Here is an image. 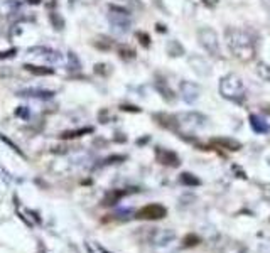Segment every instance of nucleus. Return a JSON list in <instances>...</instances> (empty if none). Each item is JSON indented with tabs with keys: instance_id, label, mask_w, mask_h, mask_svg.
I'll return each instance as SVG.
<instances>
[{
	"instance_id": "nucleus-1",
	"label": "nucleus",
	"mask_w": 270,
	"mask_h": 253,
	"mask_svg": "<svg viewBox=\"0 0 270 253\" xmlns=\"http://www.w3.org/2000/svg\"><path fill=\"white\" fill-rule=\"evenodd\" d=\"M225 41L228 51L235 59L242 63H250L257 56V44L255 37L248 31L238 27H228L225 31Z\"/></svg>"
},
{
	"instance_id": "nucleus-2",
	"label": "nucleus",
	"mask_w": 270,
	"mask_h": 253,
	"mask_svg": "<svg viewBox=\"0 0 270 253\" xmlns=\"http://www.w3.org/2000/svg\"><path fill=\"white\" fill-rule=\"evenodd\" d=\"M218 91L225 100L236 101V103H242L245 100V95H247V90H245V84L242 81V78L235 73L225 74L221 79H219Z\"/></svg>"
},
{
	"instance_id": "nucleus-3",
	"label": "nucleus",
	"mask_w": 270,
	"mask_h": 253,
	"mask_svg": "<svg viewBox=\"0 0 270 253\" xmlns=\"http://www.w3.org/2000/svg\"><path fill=\"white\" fill-rule=\"evenodd\" d=\"M198 41L199 46L210 54L211 58H221V49H219V37L215 29L211 27H201L198 31Z\"/></svg>"
},
{
	"instance_id": "nucleus-4",
	"label": "nucleus",
	"mask_w": 270,
	"mask_h": 253,
	"mask_svg": "<svg viewBox=\"0 0 270 253\" xmlns=\"http://www.w3.org/2000/svg\"><path fill=\"white\" fill-rule=\"evenodd\" d=\"M107 19H108V22L113 25L115 31H118V32H128L132 27V15H130V12L123 7L110 5L108 7Z\"/></svg>"
},
{
	"instance_id": "nucleus-5",
	"label": "nucleus",
	"mask_w": 270,
	"mask_h": 253,
	"mask_svg": "<svg viewBox=\"0 0 270 253\" xmlns=\"http://www.w3.org/2000/svg\"><path fill=\"white\" fill-rule=\"evenodd\" d=\"M176 120H177V126H179V132H184V130L201 128L208 122V118L198 112H182V113H177Z\"/></svg>"
},
{
	"instance_id": "nucleus-6",
	"label": "nucleus",
	"mask_w": 270,
	"mask_h": 253,
	"mask_svg": "<svg viewBox=\"0 0 270 253\" xmlns=\"http://www.w3.org/2000/svg\"><path fill=\"white\" fill-rule=\"evenodd\" d=\"M179 93H181V98L184 100L186 103L193 105L194 101H198V98L201 96V86H199L198 83L182 79L179 83Z\"/></svg>"
},
{
	"instance_id": "nucleus-7",
	"label": "nucleus",
	"mask_w": 270,
	"mask_h": 253,
	"mask_svg": "<svg viewBox=\"0 0 270 253\" xmlns=\"http://www.w3.org/2000/svg\"><path fill=\"white\" fill-rule=\"evenodd\" d=\"M164 216H167V209L162 204H147L137 211L139 219H162Z\"/></svg>"
},
{
	"instance_id": "nucleus-8",
	"label": "nucleus",
	"mask_w": 270,
	"mask_h": 253,
	"mask_svg": "<svg viewBox=\"0 0 270 253\" xmlns=\"http://www.w3.org/2000/svg\"><path fill=\"white\" fill-rule=\"evenodd\" d=\"M36 53L39 54H31V56H37L41 61L48 63V64H61L64 61L63 54L59 51H54V49H49V48H34Z\"/></svg>"
},
{
	"instance_id": "nucleus-9",
	"label": "nucleus",
	"mask_w": 270,
	"mask_h": 253,
	"mask_svg": "<svg viewBox=\"0 0 270 253\" xmlns=\"http://www.w3.org/2000/svg\"><path fill=\"white\" fill-rule=\"evenodd\" d=\"M189 66H191V69H193L198 76H201V78H205V76H210L211 73H213V69H211V64L206 61V58H203V56L189 58Z\"/></svg>"
},
{
	"instance_id": "nucleus-10",
	"label": "nucleus",
	"mask_w": 270,
	"mask_h": 253,
	"mask_svg": "<svg viewBox=\"0 0 270 253\" xmlns=\"http://www.w3.org/2000/svg\"><path fill=\"white\" fill-rule=\"evenodd\" d=\"M156 159L157 162L162 164V166H171V167H177L181 164L179 157H177L176 154H174L172 150L169 149H156Z\"/></svg>"
},
{
	"instance_id": "nucleus-11",
	"label": "nucleus",
	"mask_w": 270,
	"mask_h": 253,
	"mask_svg": "<svg viewBox=\"0 0 270 253\" xmlns=\"http://www.w3.org/2000/svg\"><path fill=\"white\" fill-rule=\"evenodd\" d=\"M211 143L215 145L221 147V149H226V150H240L242 149V143L235 138H228V137H219V138H213Z\"/></svg>"
},
{
	"instance_id": "nucleus-12",
	"label": "nucleus",
	"mask_w": 270,
	"mask_h": 253,
	"mask_svg": "<svg viewBox=\"0 0 270 253\" xmlns=\"http://www.w3.org/2000/svg\"><path fill=\"white\" fill-rule=\"evenodd\" d=\"M250 125L257 133H267L270 130V125L259 115H250Z\"/></svg>"
},
{
	"instance_id": "nucleus-13",
	"label": "nucleus",
	"mask_w": 270,
	"mask_h": 253,
	"mask_svg": "<svg viewBox=\"0 0 270 253\" xmlns=\"http://www.w3.org/2000/svg\"><path fill=\"white\" fill-rule=\"evenodd\" d=\"M219 253H247V247L242 245L240 242H228L221 247Z\"/></svg>"
},
{
	"instance_id": "nucleus-14",
	"label": "nucleus",
	"mask_w": 270,
	"mask_h": 253,
	"mask_svg": "<svg viewBox=\"0 0 270 253\" xmlns=\"http://www.w3.org/2000/svg\"><path fill=\"white\" fill-rule=\"evenodd\" d=\"M20 95H22V96H32V98H51L54 93L48 91V90H32V88H29V90L20 91Z\"/></svg>"
},
{
	"instance_id": "nucleus-15",
	"label": "nucleus",
	"mask_w": 270,
	"mask_h": 253,
	"mask_svg": "<svg viewBox=\"0 0 270 253\" xmlns=\"http://www.w3.org/2000/svg\"><path fill=\"white\" fill-rule=\"evenodd\" d=\"M167 53H169V56H172V58H177V56H182L184 54V48L179 44V41H176V39H172V41H169L167 42Z\"/></svg>"
},
{
	"instance_id": "nucleus-16",
	"label": "nucleus",
	"mask_w": 270,
	"mask_h": 253,
	"mask_svg": "<svg viewBox=\"0 0 270 253\" xmlns=\"http://www.w3.org/2000/svg\"><path fill=\"white\" fill-rule=\"evenodd\" d=\"M257 74H259L264 81H267L270 84V64H267V63H259V66H257Z\"/></svg>"
},
{
	"instance_id": "nucleus-17",
	"label": "nucleus",
	"mask_w": 270,
	"mask_h": 253,
	"mask_svg": "<svg viewBox=\"0 0 270 253\" xmlns=\"http://www.w3.org/2000/svg\"><path fill=\"white\" fill-rule=\"evenodd\" d=\"M162 84H164V81H157V83H156V88L161 91L162 98H165L167 101H172L174 98H176V96H174V93H172L171 90H169L167 83H165V86H162Z\"/></svg>"
},
{
	"instance_id": "nucleus-18",
	"label": "nucleus",
	"mask_w": 270,
	"mask_h": 253,
	"mask_svg": "<svg viewBox=\"0 0 270 253\" xmlns=\"http://www.w3.org/2000/svg\"><path fill=\"white\" fill-rule=\"evenodd\" d=\"M181 183L182 184H188V186H198L199 179H196V177H193L191 174H188V172H184V174L181 176Z\"/></svg>"
},
{
	"instance_id": "nucleus-19",
	"label": "nucleus",
	"mask_w": 270,
	"mask_h": 253,
	"mask_svg": "<svg viewBox=\"0 0 270 253\" xmlns=\"http://www.w3.org/2000/svg\"><path fill=\"white\" fill-rule=\"evenodd\" d=\"M264 196L267 197V199L270 201V184H267V186H264Z\"/></svg>"
},
{
	"instance_id": "nucleus-20",
	"label": "nucleus",
	"mask_w": 270,
	"mask_h": 253,
	"mask_svg": "<svg viewBox=\"0 0 270 253\" xmlns=\"http://www.w3.org/2000/svg\"><path fill=\"white\" fill-rule=\"evenodd\" d=\"M264 112H265V113H269V115H270V105H265V107H264Z\"/></svg>"
}]
</instances>
